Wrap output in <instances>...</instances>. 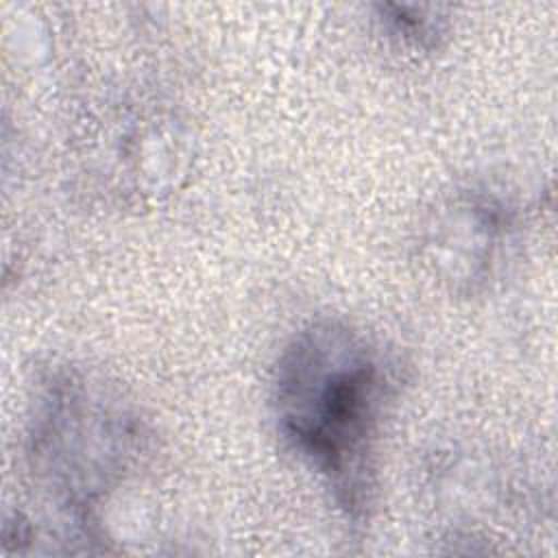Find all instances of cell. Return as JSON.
I'll list each match as a JSON object with an SVG mask.
<instances>
[{"instance_id": "obj_2", "label": "cell", "mask_w": 558, "mask_h": 558, "mask_svg": "<svg viewBox=\"0 0 558 558\" xmlns=\"http://www.w3.org/2000/svg\"><path fill=\"white\" fill-rule=\"evenodd\" d=\"M144 449V425L102 379L57 366L35 388L26 462L35 486L83 541H100L98 510Z\"/></svg>"}, {"instance_id": "obj_1", "label": "cell", "mask_w": 558, "mask_h": 558, "mask_svg": "<svg viewBox=\"0 0 558 558\" xmlns=\"http://www.w3.org/2000/svg\"><path fill=\"white\" fill-rule=\"evenodd\" d=\"M379 347L357 327L320 318L301 327L272 368L277 434L327 486L351 521H364L375 495V447L388 401Z\"/></svg>"}, {"instance_id": "obj_4", "label": "cell", "mask_w": 558, "mask_h": 558, "mask_svg": "<svg viewBox=\"0 0 558 558\" xmlns=\"http://www.w3.org/2000/svg\"><path fill=\"white\" fill-rule=\"evenodd\" d=\"M381 11H384V24L388 26V31L412 46H418V48L436 46V39L442 33L440 17L425 15L421 7L416 9V7L386 4L381 7Z\"/></svg>"}, {"instance_id": "obj_3", "label": "cell", "mask_w": 558, "mask_h": 558, "mask_svg": "<svg viewBox=\"0 0 558 558\" xmlns=\"http://www.w3.org/2000/svg\"><path fill=\"white\" fill-rule=\"evenodd\" d=\"M512 225L510 207L495 194L462 192L432 225V262L453 288L473 290L493 275Z\"/></svg>"}]
</instances>
